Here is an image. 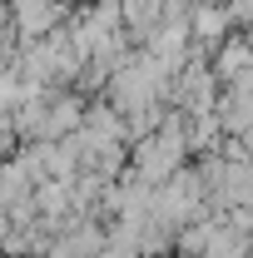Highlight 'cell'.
<instances>
[{
    "mask_svg": "<svg viewBox=\"0 0 253 258\" xmlns=\"http://www.w3.org/2000/svg\"><path fill=\"white\" fill-rule=\"evenodd\" d=\"M214 70H219V80H243L253 70V40L243 35V40H223L219 45V55H214Z\"/></svg>",
    "mask_w": 253,
    "mask_h": 258,
    "instance_id": "cell-3",
    "label": "cell"
},
{
    "mask_svg": "<svg viewBox=\"0 0 253 258\" xmlns=\"http://www.w3.org/2000/svg\"><path fill=\"white\" fill-rule=\"evenodd\" d=\"M189 25H194V40H199V45H214V40L228 35L233 10L219 5V0H209V5H189Z\"/></svg>",
    "mask_w": 253,
    "mask_h": 258,
    "instance_id": "cell-2",
    "label": "cell"
},
{
    "mask_svg": "<svg viewBox=\"0 0 253 258\" xmlns=\"http://www.w3.org/2000/svg\"><path fill=\"white\" fill-rule=\"evenodd\" d=\"M248 40H253V30H248Z\"/></svg>",
    "mask_w": 253,
    "mask_h": 258,
    "instance_id": "cell-5",
    "label": "cell"
},
{
    "mask_svg": "<svg viewBox=\"0 0 253 258\" xmlns=\"http://www.w3.org/2000/svg\"><path fill=\"white\" fill-rule=\"evenodd\" d=\"M248 233H238V224H228V228H219L214 233V243H209V253L204 258H248Z\"/></svg>",
    "mask_w": 253,
    "mask_h": 258,
    "instance_id": "cell-4",
    "label": "cell"
},
{
    "mask_svg": "<svg viewBox=\"0 0 253 258\" xmlns=\"http://www.w3.org/2000/svg\"><path fill=\"white\" fill-rule=\"evenodd\" d=\"M179 164H184V134H179V129H164L154 139H144V149H139V184H164V179H174Z\"/></svg>",
    "mask_w": 253,
    "mask_h": 258,
    "instance_id": "cell-1",
    "label": "cell"
}]
</instances>
